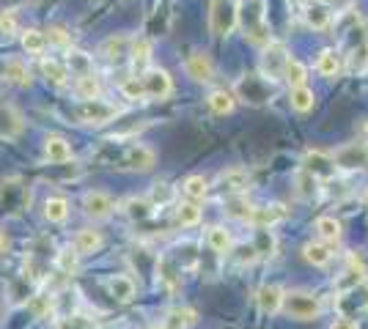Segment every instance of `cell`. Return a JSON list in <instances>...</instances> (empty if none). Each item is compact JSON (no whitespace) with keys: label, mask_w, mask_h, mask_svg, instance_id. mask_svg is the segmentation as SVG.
Listing matches in <instances>:
<instances>
[{"label":"cell","mask_w":368,"mask_h":329,"mask_svg":"<svg viewBox=\"0 0 368 329\" xmlns=\"http://www.w3.org/2000/svg\"><path fill=\"white\" fill-rule=\"evenodd\" d=\"M82 212L91 217V220H107L113 212H116V200L107 195V192H85L82 195Z\"/></svg>","instance_id":"obj_7"},{"label":"cell","mask_w":368,"mask_h":329,"mask_svg":"<svg viewBox=\"0 0 368 329\" xmlns=\"http://www.w3.org/2000/svg\"><path fill=\"white\" fill-rule=\"evenodd\" d=\"M286 58H289V55H286L283 44L270 41V44L264 47V55H261V77H264V80H278V77L283 75Z\"/></svg>","instance_id":"obj_6"},{"label":"cell","mask_w":368,"mask_h":329,"mask_svg":"<svg viewBox=\"0 0 368 329\" xmlns=\"http://www.w3.org/2000/svg\"><path fill=\"white\" fill-rule=\"evenodd\" d=\"M127 44H130V41H127L124 36H119V39L113 36V39H107V41L102 44V55H105L107 61H121L124 55H130V53H127Z\"/></svg>","instance_id":"obj_33"},{"label":"cell","mask_w":368,"mask_h":329,"mask_svg":"<svg viewBox=\"0 0 368 329\" xmlns=\"http://www.w3.org/2000/svg\"><path fill=\"white\" fill-rule=\"evenodd\" d=\"M281 77L289 82L292 88H299V85H305V80H308V69H305L297 58H286V64H283V75H281Z\"/></svg>","instance_id":"obj_29"},{"label":"cell","mask_w":368,"mask_h":329,"mask_svg":"<svg viewBox=\"0 0 368 329\" xmlns=\"http://www.w3.org/2000/svg\"><path fill=\"white\" fill-rule=\"evenodd\" d=\"M333 157V164L335 167H344V170H363L368 167V146L366 143H347L341 146Z\"/></svg>","instance_id":"obj_4"},{"label":"cell","mask_w":368,"mask_h":329,"mask_svg":"<svg viewBox=\"0 0 368 329\" xmlns=\"http://www.w3.org/2000/svg\"><path fill=\"white\" fill-rule=\"evenodd\" d=\"M3 252H6V236L0 234V255H3Z\"/></svg>","instance_id":"obj_47"},{"label":"cell","mask_w":368,"mask_h":329,"mask_svg":"<svg viewBox=\"0 0 368 329\" xmlns=\"http://www.w3.org/2000/svg\"><path fill=\"white\" fill-rule=\"evenodd\" d=\"M124 212H127L130 220H148L154 214V203L148 198H130L124 203Z\"/></svg>","instance_id":"obj_28"},{"label":"cell","mask_w":368,"mask_h":329,"mask_svg":"<svg viewBox=\"0 0 368 329\" xmlns=\"http://www.w3.org/2000/svg\"><path fill=\"white\" fill-rule=\"evenodd\" d=\"M344 274H347V277L338 280V288H352V285H360V283L366 280V269H363V263H358L355 258H352V263H349V269H347Z\"/></svg>","instance_id":"obj_39"},{"label":"cell","mask_w":368,"mask_h":329,"mask_svg":"<svg viewBox=\"0 0 368 329\" xmlns=\"http://www.w3.org/2000/svg\"><path fill=\"white\" fill-rule=\"evenodd\" d=\"M17 33V17L11 11H0V36H14Z\"/></svg>","instance_id":"obj_43"},{"label":"cell","mask_w":368,"mask_h":329,"mask_svg":"<svg viewBox=\"0 0 368 329\" xmlns=\"http://www.w3.org/2000/svg\"><path fill=\"white\" fill-rule=\"evenodd\" d=\"M3 77L11 82V85H19V88H28L30 85V72H28V66L19 58H8L3 64Z\"/></svg>","instance_id":"obj_17"},{"label":"cell","mask_w":368,"mask_h":329,"mask_svg":"<svg viewBox=\"0 0 368 329\" xmlns=\"http://www.w3.org/2000/svg\"><path fill=\"white\" fill-rule=\"evenodd\" d=\"M305 22H308L313 30H327L330 22H333V11H330L327 6H322V3H313V6L305 8Z\"/></svg>","instance_id":"obj_19"},{"label":"cell","mask_w":368,"mask_h":329,"mask_svg":"<svg viewBox=\"0 0 368 329\" xmlns=\"http://www.w3.org/2000/svg\"><path fill=\"white\" fill-rule=\"evenodd\" d=\"M228 214L236 217V220H250L253 206H247V203H242V200H234V203H228Z\"/></svg>","instance_id":"obj_44"},{"label":"cell","mask_w":368,"mask_h":329,"mask_svg":"<svg viewBox=\"0 0 368 329\" xmlns=\"http://www.w3.org/2000/svg\"><path fill=\"white\" fill-rule=\"evenodd\" d=\"M44 217H47L50 223H64V220L69 217V200L61 198V195L47 198V203H44Z\"/></svg>","instance_id":"obj_26"},{"label":"cell","mask_w":368,"mask_h":329,"mask_svg":"<svg viewBox=\"0 0 368 329\" xmlns=\"http://www.w3.org/2000/svg\"><path fill=\"white\" fill-rule=\"evenodd\" d=\"M116 115H119V110H116L113 104L102 102V99L82 102V104H80V110H77V118H80L82 124H94V126H99V124H107V121H113Z\"/></svg>","instance_id":"obj_5"},{"label":"cell","mask_w":368,"mask_h":329,"mask_svg":"<svg viewBox=\"0 0 368 329\" xmlns=\"http://www.w3.org/2000/svg\"><path fill=\"white\" fill-rule=\"evenodd\" d=\"M74 93H77V99H82V102L99 99V93H102L99 77H96L94 72H88V75H77V80H74Z\"/></svg>","instance_id":"obj_15"},{"label":"cell","mask_w":368,"mask_h":329,"mask_svg":"<svg viewBox=\"0 0 368 329\" xmlns=\"http://www.w3.org/2000/svg\"><path fill=\"white\" fill-rule=\"evenodd\" d=\"M283 288L281 285H275V283H270V285H261L259 288V294H256V302H259V310L261 313H281V305H283Z\"/></svg>","instance_id":"obj_11"},{"label":"cell","mask_w":368,"mask_h":329,"mask_svg":"<svg viewBox=\"0 0 368 329\" xmlns=\"http://www.w3.org/2000/svg\"><path fill=\"white\" fill-rule=\"evenodd\" d=\"M242 88H250V93H245V102H250V104H261L272 96L270 80H264V77H247L242 82Z\"/></svg>","instance_id":"obj_18"},{"label":"cell","mask_w":368,"mask_h":329,"mask_svg":"<svg viewBox=\"0 0 368 329\" xmlns=\"http://www.w3.org/2000/svg\"><path fill=\"white\" fill-rule=\"evenodd\" d=\"M313 102H316V96H313L310 88H305V85L292 88V107H295L297 113H308L313 107Z\"/></svg>","instance_id":"obj_36"},{"label":"cell","mask_w":368,"mask_h":329,"mask_svg":"<svg viewBox=\"0 0 368 329\" xmlns=\"http://www.w3.org/2000/svg\"><path fill=\"white\" fill-rule=\"evenodd\" d=\"M297 195L299 198H313L316 195V178L308 170L297 173Z\"/></svg>","instance_id":"obj_40"},{"label":"cell","mask_w":368,"mask_h":329,"mask_svg":"<svg viewBox=\"0 0 368 329\" xmlns=\"http://www.w3.org/2000/svg\"><path fill=\"white\" fill-rule=\"evenodd\" d=\"M195 321V313L193 310H182V308H176V310H170L168 313V319H165V329H187L190 324Z\"/></svg>","instance_id":"obj_37"},{"label":"cell","mask_w":368,"mask_h":329,"mask_svg":"<svg viewBox=\"0 0 368 329\" xmlns=\"http://www.w3.org/2000/svg\"><path fill=\"white\" fill-rule=\"evenodd\" d=\"M22 129H25L22 113H19L14 104L0 102V138H3V140H14V138L22 135Z\"/></svg>","instance_id":"obj_9"},{"label":"cell","mask_w":368,"mask_h":329,"mask_svg":"<svg viewBox=\"0 0 368 329\" xmlns=\"http://www.w3.org/2000/svg\"><path fill=\"white\" fill-rule=\"evenodd\" d=\"M42 72H44L47 82H53L55 88L67 85V80H69V72H67V66H64V64H58L55 58H50V61H42Z\"/></svg>","instance_id":"obj_30"},{"label":"cell","mask_w":368,"mask_h":329,"mask_svg":"<svg viewBox=\"0 0 368 329\" xmlns=\"http://www.w3.org/2000/svg\"><path fill=\"white\" fill-rule=\"evenodd\" d=\"M316 72L322 77H335L341 72V58L335 50H322L319 58H316Z\"/></svg>","instance_id":"obj_23"},{"label":"cell","mask_w":368,"mask_h":329,"mask_svg":"<svg viewBox=\"0 0 368 329\" xmlns=\"http://www.w3.org/2000/svg\"><path fill=\"white\" fill-rule=\"evenodd\" d=\"M69 66H72L77 75H88L91 72V58L85 53H72L69 55Z\"/></svg>","instance_id":"obj_42"},{"label":"cell","mask_w":368,"mask_h":329,"mask_svg":"<svg viewBox=\"0 0 368 329\" xmlns=\"http://www.w3.org/2000/svg\"><path fill=\"white\" fill-rule=\"evenodd\" d=\"M220 184H222V189L239 195V192H245V189L250 187V176H247L245 170H239V167H231V170H225L220 176Z\"/></svg>","instance_id":"obj_20"},{"label":"cell","mask_w":368,"mask_h":329,"mask_svg":"<svg viewBox=\"0 0 368 329\" xmlns=\"http://www.w3.org/2000/svg\"><path fill=\"white\" fill-rule=\"evenodd\" d=\"M234 93L231 91H215L212 96H209V110L215 113V115H228L231 110H234Z\"/></svg>","instance_id":"obj_32"},{"label":"cell","mask_w":368,"mask_h":329,"mask_svg":"<svg viewBox=\"0 0 368 329\" xmlns=\"http://www.w3.org/2000/svg\"><path fill=\"white\" fill-rule=\"evenodd\" d=\"M159 329H165V327H159Z\"/></svg>","instance_id":"obj_49"},{"label":"cell","mask_w":368,"mask_h":329,"mask_svg":"<svg viewBox=\"0 0 368 329\" xmlns=\"http://www.w3.org/2000/svg\"><path fill=\"white\" fill-rule=\"evenodd\" d=\"M236 11H239V3H236V0H215V3H212L209 28H212V33H215L218 39L228 36V33L236 28Z\"/></svg>","instance_id":"obj_3"},{"label":"cell","mask_w":368,"mask_h":329,"mask_svg":"<svg viewBox=\"0 0 368 329\" xmlns=\"http://www.w3.org/2000/svg\"><path fill=\"white\" fill-rule=\"evenodd\" d=\"M236 25H242L245 39H247L250 44H256V47H267V44H270L264 0H245V3H239Z\"/></svg>","instance_id":"obj_1"},{"label":"cell","mask_w":368,"mask_h":329,"mask_svg":"<svg viewBox=\"0 0 368 329\" xmlns=\"http://www.w3.org/2000/svg\"><path fill=\"white\" fill-rule=\"evenodd\" d=\"M302 258L308 263H313V266H327L333 252H330V247L322 245V242H308V245L302 247Z\"/></svg>","instance_id":"obj_25"},{"label":"cell","mask_w":368,"mask_h":329,"mask_svg":"<svg viewBox=\"0 0 368 329\" xmlns=\"http://www.w3.org/2000/svg\"><path fill=\"white\" fill-rule=\"evenodd\" d=\"M330 329H358V327H355V321H349V319H335V321L330 324Z\"/></svg>","instance_id":"obj_46"},{"label":"cell","mask_w":368,"mask_h":329,"mask_svg":"<svg viewBox=\"0 0 368 329\" xmlns=\"http://www.w3.org/2000/svg\"><path fill=\"white\" fill-rule=\"evenodd\" d=\"M207 242H209V247L215 250V252H228L231 250V234L225 231V228H220V225H215V228H209V234H207Z\"/></svg>","instance_id":"obj_38"},{"label":"cell","mask_w":368,"mask_h":329,"mask_svg":"<svg viewBox=\"0 0 368 329\" xmlns=\"http://www.w3.org/2000/svg\"><path fill=\"white\" fill-rule=\"evenodd\" d=\"M176 220H179V225H184V228L198 225V223H201V209L195 206V200H193V203H182V206L176 209Z\"/></svg>","instance_id":"obj_35"},{"label":"cell","mask_w":368,"mask_h":329,"mask_svg":"<svg viewBox=\"0 0 368 329\" xmlns=\"http://www.w3.org/2000/svg\"><path fill=\"white\" fill-rule=\"evenodd\" d=\"M44 47H47V33H42V30H36V28L22 30V50H25L28 55H42Z\"/></svg>","instance_id":"obj_24"},{"label":"cell","mask_w":368,"mask_h":329,"mask_svg":"<svg viewBox=\"0 0 368 329\" xmlns=\"http://www.w3.org/2000/svg\"><path fill=\"white\" fill-rule=\"evenodd\" d=\"M363 206H366V209H368V189H366V192H363Z\"/></svg>","instance_id":"obj_48"},{"label":"cell","mask_w":368,"mask_h":329,"mask_svg":"<svg viewBox=\"0 0 368 329\" xmlns=\"http://www.w3.org/2000/svg\"><path fill=\"white\" fill-rule=\"evenodd\" d=\"M283 217H286L283 206H264V209H253V214H250L247 223H253V225H259V228H267V225L281 223Z\"/></svg>","instance_id":"obj_21"},{"label":"cell","mask_w":368,"mask_h":329,"mask_svg":"<svg viewBox=\"0 0 368 329\" xmlns=\"http://www.w3.org/2000/svg\"><path fill=\"white\" fill-rule=\"evenodd\" d=\"M47 41H53V44H58V47H69V33H67L64 28H53L50 36H47Z\"/></svg>","instance_id":"obj_45"},{"label":"cell","mask_w":368,"mask_h":329,"mask_svg":"<svg viewBox=\"0 0 368 329\" xmlns=\"http://www.w3.org/2000/svg\"><path fill=\"white\" fill-rule=\"evenodd\" d=\"M184 72H187V77H193L195 82H212L215 64H212V58L207 53H193L187 58V64H184Z\"/></svg>","instance_id":"obj_10"},{"label":"cell","mask_w":368,"mask_h":329,"mask_svg":"<svg viewBox=\"0 0 368 329\" xmlns=\"http://www.w3.org/2000/svg\"><path fill=\"white\" fill-rule=\"evenodd\" d=\"M316 234H319L324 242L338 245V239H341V223H338L335 217H319V220H316Z\"/></svg>","instance_id":"obj_27"},{"label":"cell","mask_w":368,"mask_h":329,"mask_svg":"<svg viewBox=\"0 0 368 329\" xmlns=\"http://www.w3.org/2000/svg\"><path fill=\"white\" fill-rule=\"evenodd\" d=\"M107 291H110V297H113L116 302H130V299L135 297V283H132L130 277L119 274V277L107 280Z\"/></svg>","instance_id":"obj_22"},{"label":"cell","mask_w":368,"mask_h":329,"mask_svg":"<svg viewBox=\"0 0 368 329\" xmlns=\"http://www.w3.org/2000/svg\"><path fill=\"white\" fill-rule=\"evenodd\" d=\"M302 170H308L313 178H330L333 173H335V164H333V157L330 154H324V151H310V154H305V167Z\"/></svg>","instance_id":"obj_12"},{"label":"cell","mask_w":368,"mask_h":329,"mask_svg":"<svg viewBox=\"0 0 368 329\" xmlns=\"http://www.w3.org/2000/svg\"><path fill=\"white\" fill-rule=\"evenodd\" d=\"M102 247V234L96 231V228H82V231H77V236H74V252L77 255H91V252H96Z\"/></svg>","instance_id":"obj_16"},{"label":"cell","mask_w":368,"mask_h":329,"mask_svg":"<svg viewBox=\"0 0 368 329\" xmlns=\"http://www.w3.org/2000/svg\"><path fill=\"white\" fill-rule=\"evenodd\" d=\"M121 93H124V99H130V102L146 99V93H143V82L138 80V77H130V80L121 82Z\"/></svg>","instance_id":"obj_41"},{"label":"cell","mask_w":368,"mask_h":329,"mask_svg":"<svg viewBox=\"0 0 368 329\" xmlns=\"http://www.w3.org/2000/svg\"><path fill=\"white\" fill-rule=\"evenodd\" d=\"M141 82H143V93L148 99H165L173 91V80L165 69H146Z\"/></svg>","instance_id":"obj_8"},{"label":"cell","mask_w":368,"mask_h":329,"mask_svg":"<svg viewBox=\"0 0 368 329\" xmlns=\"http://www.w3.org/2000/svg\"><path fill=\"white\" fill-rule=\"evenodd\" d=\"M132 66L138 69V72H143L148 66V61H151V44H148L146 39H138V41H132Z\"/></svg>","instance_id":"obj_34"},{"label":"cell","mask_w":368,"mask_h":329,"mask_svg":"<svg viewBox=\"0 0 368 329\" xmlns=\"http://www.w3.org/2000/svg\"><path fill=\"white\" fill-rule=\"evenodd\" d=\"M281 310H283L289 319H297V321H313V319H319V313H322V302H319V297H313V294L292 291V294H283Z\"/></svg>","instance_id":"obj_2"},{"label":"cell","mask_w":368,"mask_h":329,"mask_svg":"<svg viewBox=\"0 0 368 329\" xmlns=\"http://www.w3.org/2000/svg\"><path fill=\"white\" fill-rule=\"evenodd\" d=\"M124 167L127 170H151L154 167V151L146 146H130L124 151Z\"/></svg>","instance_id":"obj_13"},{"label":"cell","mask_w":368,"mask_h":329,"mask_svg":"<svg viewBox=\"0 0 368 329\" xmlns=\"http://www.w3.org/2000/svg\"><path fill=\"white\" fill-rule=\"evenodd\" d=\"M182 192L190 198V200H204L207 192H209V184L204 176H187L184 184H182Z\"/></svg>","instance_id":"obj_31"},{"label":"cell","mask_w":368,"mask_h":329,"mask_svg":"<svg viewBox=\"0 0 368 329\" xmlns=\"http://www.w3.org/2000/svg\"><path fill=\"white\" fill-rule=\"evenodd\" d=\"M44 157L50 160V162H69L72 160V146H69V140L67 138H61V135H50L47 140H44Z\"/></svg>","instance_id":"obj_14"}]
</instances>
